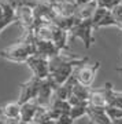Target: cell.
<instances>
[{
    "label": "cell",
    "mask_w": 122,
    "mask_h": 124,
    "mask_svg": "<svg viewBox=\"0 0 122 124\" xmlns=\"http://www.w3.org/2000/svg\"><path fill=\"white\" fill-rule=\"evenodd\" d=\"M88 62V57H70L65 54H59L56 57L49 58V76L47 79L52 84L54 90H56L63 84L70 76L73 75L75 68L81 66Z\"/></svg>",
    "instance_id": "1"
},
{
    "label": "cell",
    "mask_w": 122,
    "mask_h": 124,
    "mask_svg": "<svg viewBox=\"0 0 122 124\" xmlns=\"http://www.w3.org/2000/svg\"><path fill=\"white\" fill-rule=\"evenodd\" d=\"M33 54H36V36L33 31H27L25 37L19 43L3 50L0 53V57L6 61L21 63V62H26L27 58Z\"/></svg>",
    "instance_id": "2"
},
{
    "label": "cell",
    "mask_w": 122,
    "mask_h": 124,
    "mask_svg": "<svg viewBox=\"0 0 122 124\" xmlns=\"http://www.w3.org/2000/svg\"><path fill=\"white\" fill-rule=\"evenodd\" d=\"M71 39H81L82 40L85 48H89L92 46V43L95 41L93 39V25H92V17L91 18H84L81 21L75 23L74 26L69 31Z\"/></svg>",
    "instance_id": "3"
},
{
    "label": "cell",
    "mask_w": 122,
    "mask_h": 124,
    "mask_svg": "<svg viewBox=\"0 0 122 124\" xmlns=\"http://www.w3.org/2000/svg\"><path fill=\"white\" fill-rule=\"evenodd\" d=\"M27 66L33 72V76L39 79H47L49 76V58L40 55V54H33L27 58L25 62Z\"/></svg>",
    "instance_id": "4"
},
{
    "label": "cell",
    "mask_w": 122,
    "mask_h": 124,
    "mask_svg": "<svg viewBox=\"0 0 122 124\" xmlns=\"http://www.w3.org/2000/svg\"><path fill=\"white\" fill-rule=\"evenodd\" d=\"M41 81L43 79H39L33 76L30 80H27L26 83H22L19 85L21 88V94H19V99H18V103L22 105L25 102H29L32 99H36L37 95H39V91H40V87H41Z\"/></svg>",
    "instance_id": "5"
},
{
    "label": "cell",
    "mask_w": 122,
    "mask_h": 124,
    "mask_svg": "<svg viewBox=\"0 0 122 124\" xmlns=\"http://www.w3.org/2000/svg\"><path fill=\"white\" fill-rule=\"evenodd\" d=\"M99 68H100V62H95L91 66L87 65V63H84V65H81V66L74 69V76L78 83L91 87L92 83L95 81L96 72L99 70Z\"/></svg>",
    "instance_id": "6"
},
{
    "label": "cell",
    "mask_w": 122,
    "mask_h": 124,
    "mask_svg": "<svg viewBox=\"0 0 122 124\" xmlns=\"http://www.w3.org/2000/svg\"><path fill=\"white\" fill-rule=\"evenodd\" d=\"M36 54L44 55L47 58H52L59 55L61 50L55 46L52 40H44V39H37L36 37Z\"/></svg>",
    "instance_id": "7"
},
{
    "label": "cell",
    "mask_w": 122,
    "mask_h": 124,
    "mask_svg": "<svg viewBox=\"0 0 122 124\" xmlns=\"http://www.w3.org/2000/svg\"><path fill=\"white\" fill-rule=\"evenodd\" d=\"M15 14H17V22L25 31H33V22H34L33 10L29 7H25V6H21L19 8L15 10Z\"/></svg>",
    "instance_id": "8"
},
{
    "label": "cell",
    "mask_w": 122,
    "mask_h": 124,
    "mask_svg": "<svg viewBox=\"0 0 122 124\" xmlns=\"http://www.w3.org/2000/svg\"><path fill=\"white\" fill-rule=\"evenodd\" d=\"M54 87L52 84L49 83L48 79H43L41 81V87H40V91H39V95L36 98V101L39 102L40 106H45L47 108L51 101H52V95H54Z\"/></svg>",
    "instance_id": "9"
},
{
    "label": "cell",
    "mask_w": 122,
    "mask_h": 124,
    "mask_svg": "<svg viewBox=\"0 0 122 124\" xmlns=\"http://www.w3.org/2000/svg\"><path fill=\"white\" fill-rule=\"evenodd\" d=\"M77 84V79L74 76V72L73 75L70 76L69 79L66 80L63 84H61L55 91H54V98H58V99H67V98L73 94V90H74V85Z\"/></svg>",
    "instance_id": "10"
},
{
    "label": "cell",
    "mask_w": 122,
    "mask_h": 124,
    "mask_svg": "<svg viewBox=\"0 0 122 124\" xmlns=\"http://www.w3.org/2000/svg\"><path fill=\"white\" fill-rule=\"evenodd\" d=\"M67 35L69 32L62 29V28L52 25V41L55 43L58 48L61 51H69V44H67Z\"/></svg>",
    "instance_id": "11"
},
{
    "label": "cell",
    "mask_w": 122,
    "mask_h": 124,
    "mask_svg": "<svg viewBox=\"0 0 122 124\" xmlns=\"http://www.w3.org/2000/svg\"><path fill=\"white\" fill-rule=\"evenodd\" d=\"M39 106L40 105L36 99H32L29 102L22 103L21 105V121L22 123H32Z\"/></svg>",
    "instance_id": "12"
},
{
    "label": "cell",
    "mask_w": 122,
    "mask_h": 124,
    "mask_svg": "<svg viewBox=\"0 0 122 124\" xmlns=\"http://www.w3.org/2000/svg\"><path fill=\"white\" fill-rule=\"evenodd\" d=\"M104 90H106V101H107V106L122 108V93L115 91V90L113 88V84H111V83H106Z\"/></svg>",
    "instance_id": "13"
},
{
    "label": "cell",
    "mask_w": 122,
    "mask_h": 124,
    "mask_svg": "<svg viewBox=\"0 0 122 124\" xmlns=\"http://www.w3.org/2000/svg\"><path fill=\"white\" fill-rule=\"evenodd\" d=\"M88 103H89L91 106H97V108H106L107 106L104 87H102V88H99V90L92 88L91 95L88 98Z\"/></svg>",
    "instance_id": "14"
},
{
    "label": "cell",
    "mask_w": 122,
    "mask_h": 124,
    "mask_svg": "<svg viewBox=\"0 0 122 124\" xmlns=\"http://www.w3.org/2000/svg\"><path fill=\"white\" fill-rule=\"evenodd\" d=\"M0 115L7 117H19L21 119V105L18 102H11L0 106Z\"/></svg>",
    "instance_id": "15"
},
{
    "label": "cell",
    "mask_w": 122,
    "mask_h": 124,
    "mask_svg": "<svg viewBox=\"0 0 122 124\" xmlns=\"http://www.w3.org/2000/svg\"><path fill=\"white\" fill-rule=\"evenodd\" d=\"M91 91L92 88L89 85H84L77 81V84L74 85V90H73V94L75 97H78L80 99H82V101H88V98L91 95Z\"/></svg>",
    "instance_id": "16"
},
{
    "label": "cell",
    "mask_w": 122,
    "mask_h": 124,
    "mask_svg": "<svg viewBox=\"0 0 122 124\" xmlns=\"http://www.w3.org/2000/svg\"><path fill=\"white\" fill-rule=\"evenodd\" d=\"M87 109H88V102H84V103H80V105L71 106L69 116L75 121V120L80 119V117H84V116H87Z\"/></svg>",
    "instance_id": "17"
},
{
    "label": "cell",
    "mask_w": 122,
    "mask_h": 124,
    "mask_svg": "<svg viewBox=\"0 0 122 124\" xmlns=\"http://www.w3.org/2000/svg\"><path fill=\"white\" fill-rule=\"evenodd\" d=\"M107 115L110 116L111 120L122 119V108H114V106H106Z\"/></svg>",
    "instance_id": "18"
},
{
    "label": "cell",
    "mask_w": 122,
    "mask_h": 124,
    "mask_svg": "<svg viewBox=\"0 0 122 124\" xmlns=\"http://www.w3.org/2000/svg\"><path fill=\"white\" fill-rule=\"evenodd\" d=\"M99 7H104L107 10H113L115 6L121 4V0H96Z\"/></svg>",
    "instance_id": "19"
},
{
    "label": "cell",
    "mask_w": 122,
    "mask_h": 124,
    "mask_svg": "<svg viewBox=\"0 0 122 124\" xmlns=\"http://www.w3.org/2000/svg\"><path fill=\"white\" fill-rule=\"evenodd\" d=\"M111 11H113L115 19L118 21V28L122 31V3L121 4H118V6H115Z\"/></svg>",
    "instance_id": "20"
},
{
    "label": "cell",
    "mask_w": 122,
    "mask_h": 124,
    "mask_svg": "<svg viewBox=\"0 0 122 124\" xmlns=\"http://www.w3.org/2000/svg\"><path fill=\"white\" fill-rule=\"evenodd\" d=\"M47 124H74V120L71 119L69 115L67 116H63V117H61V119H56V120H49Z\"/></svg>",
    "instance_id": "21"
},
{
    "label": "cell",
    "mask_w": 122,
    "mask_h": 124,
    "mask_svg": "<svg viewBox=\"0 0 122 124\" xmlns=\"http://www.w3.org/2000/svg\"><path fill=\"white\" fill-rule=\"evenodd\" d=\"M0 124H22L19 117H7L0 115Z\"/></svg>",
    "instance_id": "22"
},
{
    "label": "cell",
    "mask_w": 122,
    "mask_h": 124,
    "mask_svg": "<svg viewBox=\"0 0 122 124\" xmlns=\"http://www.w3.org/2000/svg\"><path fill=\"white\" fill-rule=\"evenodd\" d=\"M117 70H118V72H122V66H121V68H117Z\"/></svg>",
    "instance_id": "23"
},
{
    "label": "cell",
    "mask_w": 122,
    "mask_h": 124,
    "mask_svg": "<svg viewBox=\"0 0 122 124\" xmlns=\"http://www.w3.org/2000/svg\"><path fill=\"white\" fill-rule=\"evenodd\" d=\"M119 73H121V75H122V72H119Z\"/></svg>",
    "instance_id": "24"
},
{
    "label": "cell",
    "mask_w": 122,
    "mask_h": 124,
    "mask_svg": "<svg viewBox=\"0 0 122 124\" xmlns=\"http://www.w3.org/2000/svg\"><path fill=\"white\" fill-rule=\"evenodd\" d=\"M121 3H122V0H121Z\"/></svg>",
    "instance_id": "25"
},
{
    "label": "cell",
    "mask_w": 122,
    "mask_h": 124,
    "mask_svg": "<svg viewBox=\"0 0 122 124\" xmlns=\"http://www.w3.org/2000/svg\"><path fill=\"white\" fill-rule=\"evenodd\" d=\"M32 124H34V123H32Z\"/></svg>",
    "instance_id": "26"
}]
</instances>
